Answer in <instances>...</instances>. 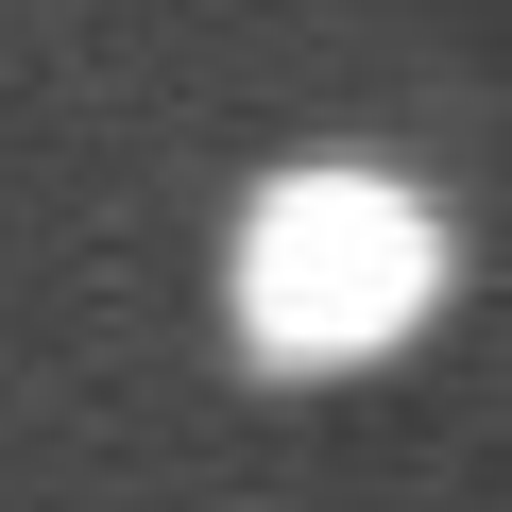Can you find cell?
Wrapping results in <instances>:
<instances>
[{
    "mask_svg": "<svg viewBox=\"0 0 512 512\" xmlns=\"http://www.w3.org/2000/svg\"><path fill=\"white\" fill-rule=\"evenodd\" d=\"M427 308H444V205L410 171L308 154V171L256 188L239 239H222V325H239V359H274V376H376Z\"/></svg>",
    "mask_w": 512,
    "mask_h": 512,
    "instance_id": "obj_1",
    "label": "cell"
}]
</instances>
